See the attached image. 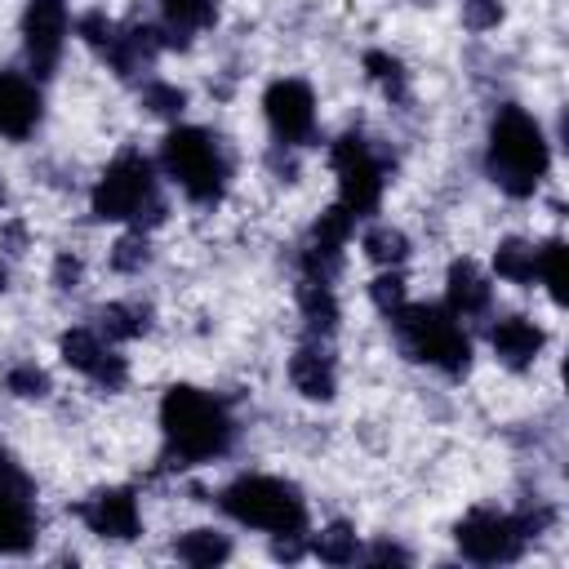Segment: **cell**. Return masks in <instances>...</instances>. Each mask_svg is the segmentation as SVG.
Segmentation results:
<instances>
[{"label":"cell","instance_id":"1","mask_svg":"<svg viewBox=\"0 0 569 569\" xmlns=\"http://www.w3.org/2000/svg\"><path fill=\"white\" fill-rule=\"evenodd\" d=\"M160 431H164V445L178 462H213L231 449L236 422L218 396L178 382L160 400Z\"/></svg>","mask_w":569,"mask_h":569},{"label":"cell","instance_id":"2","mask_svg":"<svg viewBox=\"0 0 569 569\" xmlns=\"http://www.w3.org/2000/svg\"><path fill=\"white\" fill-rule=\"evenodd\" d=\"M551 169V147L542 124L525 107H498L489 124V178L507 196H533Z\"/></svg>","mask_w":569,"mask_h":569},{"label":"cell","instance_id":"3","mask_svg":"<svg viewBox=\"0 0 569 569\" xmlns=\"http://www.w3.org/2000/svg\"><path fill=\"white\" fill-rule=\"evenodd\" d=\"M391 329H396V342H400V351L409 360H422V365H431V369H440L449 378L467 373L471 338L462 333V325H458V316L449 307H427V302L413 307V302H405L391 316Z\"/></svg>","mask_w":569,"mask_h":569},{"label":"cell","instance_id":"4","mask_svg":"<svg viewBox=\"0 0 569 569\" xmlns=\"http://www.w3.org/2000/svg\"><path fill=\"white\" fill-rule=\"evenodd\" d=\"M160 169L196 204H213L222 196L227 178H231L218 138L209 129H200V124H178V129L164 133V142H160Z\"/></svg>","mask_w":569,"mask_h":569},{"label":"cell","instance_id":"5","mask_svg":"<svg viewBox=\"0 0 569 569\" xmlns=\"http://www.w3.org/2000/svg\"><path fill=\"white\" fill-rule=\"evenodd\" d=\"M218 507L244 525V529H302L307 525V498L298 493V485L280 480V476H240L218 493Z\"/></svg>","mask_w":569,"mask_h":569},{"label":"cell","instance_id":"6","mask_svg":"<svg viewBox=\"0 0 569 569\" xmlns=\"http://www.w3.org/2000/svg\"><path fill=\"white\" fill-rule=\"evenodd\" d=\"M156 200V164L142 151H120L93 182L89 213L98 222H138Z\"/></svg>","mask_w":569,"mask_h":569},{"label":"cell","instance_id":"7","mask_svg":"<svg viewBox=\"0 0 569 569\" xmlns=\"http://www.w3.org/2000/svg\"><path fill=\"white\" fill-rule=\"evenodd\" d=\"M329 160H333V173H338V204L356 218H369L382 204V187H387V178H382L387 169L373 156V147L360 133H342L329 147Z\"/></svg>","mask_w":569,"mask_h":569},{"label":"cell","instance_id":"8","mask_svg":"<svg viewBox=\"0 0 569 569\" xmlns=\"http://www.w3.org/2000/svg\"><path fill=\"white\" fill-rule=\"evenodd\" d=\"M453 538H458V551H462L467 560H476V565H507V560H516V556L525 551V542H529V538L520 533L516 516H502V511H489V507L462 516L458 529H453Z\"/></svg>","mask_w":569,"mask_h":569},{"label":"cell","instance_id":"9","mask_svg":"<svg viewBox=\"0 0 569 569\" xmlns=\"http://www.w3.org/2000/svg\"><path fill=\"white\" fill-rule=\"evenodd\" d=\"M262 116L280 147H302L316 133V93L298 76H280L262 93Z\"/></svg>","mask_w":569,"mask_h":569},{"label":"cell","instance_id":"10","mask_svg":"<svg viewBox=\"0 0 569 569\" xmlns=\"http://www.w3.org/2000/svg\"><path fill=\"white\" fill-rule=\"evenodd\" d=\"M67 31H71V18H67L62 0H27V9H22V44H27V58H31L36 76H53V67H58V58L67 49Z\"/></svg>","mask_w":569,"mask_h":569},{"label":"cell","instance_id":"11","mask_svg":"<svg viewBox=\"0 0 569 569\" xmlns=\"http://www.w3.org/2000/svg\"><path fill=\"white\" fill-rule=\"evenodd\" d=\"M44 120V98L40 84L22 71H0V138L4 142H27Z\"/></svg>","mask_w":569,"mask_h":569},{"label":"cell","instance_id":"12","mask_svg":"<svg viewBox=\"0 0 569 569\" xmlns=\"http://www.w3.org/2000/svg\"><path fill=\"white\" fill-rule=\"evenodd\" d=\"M80 520L89 525V533L111 542H129L142 533V511L129 489H98L93 498L80 502Z\"/></svg>","mask_w":569,"mask_h":569},{"label":"cell","instance_id":"13","mask_svg":"<svg viewBox=\"0 0 569 569\" xmlns=\"http://www.w3.org/2000/svg\"><path fill=\"white\" fill-rule=\"evenodd\" d=\"M164 49V40H160V27H120L116 31V40H111V49L102 53L107 58V67L120 76V80H133V76H142V71H151V62H156V53Z\"/></svg>","mask_w":569,"mask_h":569},{"label":"cell","instance_id":"14","mask_svg":"<svg viewBox=\"0 0 569 569\" xmlns=\"http://www.w3.org/2000/svg\"><path fill=\"white\" fill-rule=\"evenodd\" d=\"M289 382L302 400H333L338 396V369H333V356L320 347V342H307L289 356Z\"/></svg>","mask_w":569,"mask_h":569},{"label":"cell","instance_id":"15","mask_svg":"<svg viewBox=\"0 0 569 569\" xmlns=\"http://www.w3.org/2000/svg\"><path fill=\"white\" fill-rule=\"evenodd\" d=\"M542 342H547V333H542L529 316H502V320L489 329V347H493V356H498L507 369H529V365L538 360Z\"/></svg>","mask_w":569,"mask_h":569},{"label":"cell","instance_id":"16","mask_svg":"<svg viewBox=\"0 0 569 569\" xmlns=\"http://www.w3.org/2000/svg\"><path fill=\"white\" fill-rule=\"evenodd\" d=\"M489 298H493L489 276H485L471 258H458V262L449 267V276H445V307L462 320V316H480V311H489Z\"/></svg>","mask_w":569,"mask_h":569},{"label":"cell","instance_id":"17","mask_svg":"<svg viewBox=\"0 0 569 569\" xmlns=\"http://www.w3.org/2000/svg\"><path fill=\"white\" fill-rule=\"evenodd\" d=\"M218 22L213 0H160V40L164 44H187L191 36L209 31Z\"/></svg>","mask_w":569,"mask_h":569},{"label":"cell","instance_id":"18","mask_svg":"<svg viewBox=\"0 0 569 569\" xmlns=\"http://www.w3.org/2000/svg\"><path fill=\"white\" fill-rule=\"evenodd\" d=\"M298 311H302L311 338H329V333L338 329V316H342L333 284L320 280V276H302V280H298Z\"/></svg>","mask_w":569,"mask_h":569},{"label":"cell","instance_id":"19","mask_svg":"<svg viewBox=\"0 0 569 569\" xmlns=\"http://www.w3.org/2000/svg\"><path fill=\"white\" fill-rule=\"evenodd\" d=\"M31 542H36L31 498L0 489V556H22Z\"/></svg>","mask_w":569,"mask_h":569},{"label":"cell","instance_id":"20","mask_svg":"<svg viewBox=\"0 0 569 569\" xmlns=\"http://www.w3.org/2000/svg\"><path fill=\"white\" fill-rule=\"evenodd\" d=\"M151 329V307L147 302H102L98 307V333L107 342H133Z\"/></svg>","mask_w":569,"mask_h":569},{"label":"cell","instance_id":"21","mask_svg":"<svg viewBox=\"0 0 569 569\" xmlns=\"http://www.w3.org/2000/svg\"><path fill=\"white\" fill-rule=\"evenodd\" d=\"M360 253L373 262V267H405L409 262V253H413V244H409V236L400 231V227H391V222H369L365 231H360Z\"/></svg>","mask_w":569,"mask_h":569},{"label":"cell","instance_id":"22","mask_svg":"<svg viewBox=\"0 0 569 569\" xmlns=\"http://www.w3.org/2000/svg\"><path fill=\"white\" fill-rule=\"evenodd\" d=\"M107 351H111V347H107V338L98 333V325H76V329H67V333L58 338V356H62V365L76 369V373H84V378L102 365Z\"/></svg>","mask_w":569,"mask_h":569},{"label":"cell","instance_id":"23","mask_svg":"<svg viewBox=\"0 0 569 569\" xmlns=\"http://www.w3.org/2000/svg\"><path fill=\"white\" fill-rule=\"evenodd\" d=\"M493 276L507 280V284L529 289L538 280V249L529 240H520V236L498 240V249H493Z\"/></svg>","mask_w":569,"mask_h":569},{"label":"cell","instance_id":"24","mask_svg":"<svg viewBox=\"0 0 569 569\" xmlns=\"http://www.w3.org/2000/svg\"><path fill=\"white\" fill-rule=\"evenodd\" d=\"M173 556L182 565H196V569H213L222 560H231V538L222 529H187L178 542H173Z\"/></svg>","mask_w":569,"mask_h":569},{"label":"cell","instance_id":"25","mask_svg":"<svg viewBox=\"0 0 569 569\" xmlns=\"http://www.w3.org/2000/svg\"><path fill=\"white\" fill-rule=\"evenodd\" d=\"M307 551H311L316 560H325V565H351V560L360 556V538H356L351 525H325V529L307 542Z\"/></svg>","mask_w":569,"mask_h":569},{"label":"cell","instance_id":"26","mask_svg":"<svg viewBox=\"0 0 569 569\" xmlns=\"http://www.w3.org/2000/svg\"><path fill=\"white\" fill-rule=\"evenodd\" d=\"M151 258H156V249H151V236L147 231H124L116 244H111V253H107V262H111V271H120V276H142L147 267H151Z\"/></svg>","mask_w":569,"mask_h":569},{"label":"cell","instance_id":"27","mask_svg":"<svg viewBox=\"0 0 569 569\" xmlns=\"http://www.w3.org/2000/svg\"><path fill=\"white\" fill-rule=\"evenodd\" d=\"M365 71H369V80H373L391 102H400V98L409 93V71H405V62L391 58L387 49H369V53H365Z\"/></svg>","mask_w":569,"mask_h":569},{"label":"cell","instance_id":"28","mask_svg":"<svg viewBox=\"0 0 569 569\" xmlns=\"http://www.w3.org/2000/svg\"><path fill=\"white\" fill-rule=\"evenodd\" d=\"M138 102H142V111L156 116V120H178L191 98H187V89L173 84V80H147L142 93H138Z\"/></svg>","mask_w":569,"mask_h":569},{"label":"cell","instance_id":"29","mask_svg":"<svg viewBox=\"0 0 569 569\" xmlns=\"http://www.w3.org/2000/svg\"><path fill=\"white\" fill-rule=\"evenodd\" d=\"M4 391L18 396V400H44V396L53 391V378H49V369L36 365V360H13V365L4 369Z\"/></svg>","mask_w":569,"mask_h":569},{"label":"cell","instance_id":"30","mask_svg":"<svg viewBox=\"0 0 569 569\" xmlns=\"http://www.w3.org/2000/svg\"><path fill=\"white\" fill-rule=\"evenodd\" d=\"M538 280L547 284V293L556 302H565V284H569V249L560 240H547L538 249Z\"/></svg>","mask_w":569,"mask_h":569},{"label":"cell","instance_id":"31","mask_svg":"<svg viewBox=\"0 0 569 569\" xmlns=\"http://www.w3.org/2000/svg\"><path fill=\"white\" fill-rule=\"evenodd\" d=\"M369 302H373L387 320L409 302V280L400 276V267H387L382 276H373V280H369Z\"/></svg>","mask_w":569,"mask_h":569},{"label":"cell","instance_id":"32","mask_svg":"<svg viewBox=\"0 0 569 569\" xmlns=\"http://www.w3.org/2000/svg\"><path fill=\"white\" fill-rule=\"evenodd\" d=\"M116 31H120V27H116L102 9H89V13H80V18H76V36H80L93 53H107V49H111V40H116Z\"/></svg>","mask_w":569,"mask_h":569},{"label":"cell","instance_id":"33","mask_svg":"<svg viewBox=\"0 0 569 569\" xmlns=\"http://www.w3.org/2000/svg\"><path fill=\"white\" fill-rule=\"evenodd\" d=\"M458 13H462V27L467 31H493L507 9H502V0H462Z\"/></svg>","mask_w":569,"mask_h":569},{"label":"cell","instance_id":"34","mask_svg":"<svg viewBox=\"0 0 569 569\" xmlns=\"http://www.w3.org/2000/svg\"><path fill=\"white\" fill-rule=\"evenodd\" d=\"M89 382H93L98 391H124V382H129V360L116 356V351H107L102 365L89 373Z\"/></svg>","mask_w":569,"mask_h":569},{"label":"cell","instance_id":"35","mask_svg":"<svg viewBox=\"0 0 569 569\" xmlns=\"http://www.w3.org/2000/svg\"><path fill=\"white\" fill-rule=\"evenodd\" d=\"M80 280H84V262H80V253L62 249V253L53 258V289L76 293V289H80Z\"/></svg>","mask_w":569,"mask_h":569},{"label":"cell","instance_id":"36","mask_svg":"<svg viewBox=\"0 0 569 569\" xmlns=\"http://www.w3.org/2000/svg\"><path fill=\"white\" fill-rule=\"evenodd\" d=\"M271 556L276 560H302L307 556V533L302 529H276L271 533Z\"/></svg>","mask_w":569,"mask_h":569},{"label":"cell","instance_id":"37","mask_svg":"<svg viewBox=\"0 0 569 569\" xmlns=\"http://www.w3.org/2000/svg\"><path fill=\"white\" fill-rule=\"evenodd\" d=\"M0 489L31 498V476H27V471L18 467V458H9V453H0Z\"/></svg>","mask_w":569,"mask_h":569},{"label":"cell","instance_id":"38","mask_svg":"<svg viewBox=\"0 0 569 569\" xmlns=\"http://www.w3.org/2000/svg\"><path fill=\"white\" fill-rule=\"evenodd\" d=\"M0 249H4V253H22V249H27V227H22V218H9V222L0 227Z\"/></svg>","mask_w":569,"mask_h":569},{"label":"cell","instance_id":"39","mask_svg":"<svg viewBox=\"0 0 569 569\" xmlns=\"http://www.w3.org/2000/svg\"><path fill=\"white\" fill-rule=\"evenodd\" d=\"M365 560H373V565H387V560H400V565H405V560H409V551H400V547H391V542H378V547H373V551H369Z\"/></svg>","mask_w":569,"mask_h":569},{"label":"cell","instance_id":"40","mask_svg":"<svg viewBox=\"0 0 569 569\" xmlns=\"http://www.w3.org/2000/svg\"><path fill=\"white\" fill-rule=\"evenodd\" d=\"M4 289H9V267L0 262V293H4Z\"/></svg>","mask_w":569,"mask_h":569},{"label":"cell","instance_id":"41","mask_svg":"<svg viewBox=\"0 0 569 569\" xmlns=\"http://www.w3.org/2000/svg\"><path fill=\"white\" fill-rule=\"evenodd\" d=\"M0 204H4V178H0Z\"/></svg>","mask_w":569,"mask_h":569}]
</instances>
